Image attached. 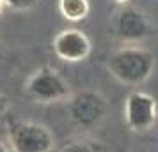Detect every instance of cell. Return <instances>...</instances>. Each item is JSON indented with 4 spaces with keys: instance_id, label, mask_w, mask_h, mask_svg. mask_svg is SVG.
I'll use <instances>...</instances> for the list:
<instances>
[{
    "instance_id": "1",
    "label": "cell",
    "mask_w": 158,
    "mask_h": 152,
    "mask_svg": "<svg viewBox=\"0 0 158 152\" xmlns=\"http://www.w3.org/2000/svg\"><path fill=\"white\" fill-rule=\"evenodd\" d=\"M107 69L124 85H140L155 71V57L149 50L139 46H124L115 50L107 60Z\"/></svg>"
},
{
    "instance_id": "2",
    "label": "cell",
    "mask_w": 158,
    "mask_h": 152,
    "mask_svg": "<svg viewBox=\"0 0 158 152\" xmlns=\"http://www.w3.org/2000/svg\"><path fill=\"white\" fill-rule=\"evenodd\" d=\"M66 103L71 124L84 131L98 127L108 111L107 99L94 90H82L78 94H71Z\"/></svg>"
},
{
    "instance_id": "3",
    "label": "cell",
    "mask_w": 158,
    "mask_h": 152,
    "mask_svg": "<svg viewBox=\"0 0 158 152\" xmlns=\"http://www.w3.org/2000/svg\"><path fill=\"white\" fill-rule=\"evenodd\" d=\"M7 140L11 152H52L55 147V136L52 131L34 120H18L11 124Z\"/></svg>"
},
{
    "instance_id": "4",
    "label": "cell",
    "mask_w": 158,
    "mask_h": 152,
    "mask_svg": "<svg viewBox=\"0 0 158 152\" xmlns=\"http://www.w3.org/2000/svg\"><path fill=\"white\" fill-rule=\"evenodd\" d=\"M25 92L36 103H60L71 97V87L55 69L41 67L25 83Z\"/></svg>"
},
{
    "instance_id": "5",
    "label": "cell",
    "mask_w": 158,
    "mask_h": 152,
    "mask_svg": "<svg viewBox=\"0 0 158 152\" xmlns=\"http://www.w3.org/2000/svg\"><path fill=\"white\" fill-rule=\"evenodd\" d=\"M158 108L155 97L140 90H133L124 101V122L128 129L144 133L156 122Z\"/></svg>"
},
{
    "instance_id": "6",
    "label": "cell",
    "mask_w": 158,
    "mask_h": 152,
    "mask_svg": "<svg viewBox=\"0 0 158 152\" xmlns=\"http://www.w3.org/2000/svg\"><path fill=\"white\" fill-rule=\"evenodd\" d=\"M53 53L64 62H82L91 53L89 37L78 29H66L53 37Z\"/></svg>"
},
{
    "instance_id": "7",
    "label": "cell",
    "mask_w": 158,
    "mask_h": 152,
    "mask_svg": "<svg viewBox=\"0 0 158 152\" xmlns=\"http://www.w3.org/2000/svg\"><path fill=\"white\" fill-rule=\"evenodd\" d=\"M146 20L140 13H137L135 9H124L119 20H117V30L124 39H139L146 34Z\"/></svg>"
},
{
    "instance_id": "8",
    "label": "cell",
    "mask_w": 158,
    "mask_h": 152,
    "mask_svg": "<svg viewBox=\"0 0 158 152\" xmlns=\"http://www.w3.org/2000/svg\"><path fill=\"white\" fill-rule=\"evenodd\" d=\"M89 0H59V13L68 21H82L89 16Z\"/></svg>"
},
{
    "instance_id": "9",
    "label": "cell",
    "mask_w": 158,
    "mask_h": 152,
    "mask_svg": "<svg viewBox=\"0 0 158 152\" xmlns=\"http://www.w3.org/2000/svg\"><path fill=\"white\" fill-rule=\"evenodd\" d=\"M60 152H96V149L93 143H89L84 138H73L66 142Z\"/></svg>"
},
{
    "instance_id": "10",
    "label": "cell",
    "mask_w": 158,
    "mask_h": 152,
    "mask_svg": "<svg viewBox=\"0 0 158 152\" xmlns=\"http://www.w3.org/2000/svg\"><path fill=\"white\" fill-rule=\"evenodd\" d=\"M4 6L13 11H29L36 6V0H2Z\"/></svg>"
},
{
    "instance_id": "11",
    "label": "cell",
    "mask_w": 158,
    "mask_h": 152,
    "mask_svg": "<svg viewBox=\"0 0 158 152\" xmlns=\"http://www.w3.org/2000/svg\"><path fill=\"white\" fill-rule=\"evenodd\" d=\"M9 108H11V101H9V97L7 95H4V94H0V120L7 115Z\"/></svg>"
},
{
    "instance_id": "12",
    "label": "cell",
    "mask_w": 158,
    "mask_h": 152,
    "mask_svg": "<svg viewBox=\"0 0 158 152\" xmlns=\"http://www.w3.org/2000/svg\"><path fill=\"white\" fill-rule=\"evenodd\" d=\"M0 152H11V149H9L6 143H2V142H0Z\"/></svg>"
},
{
    "instance_id": "13",
    "label": "cell",
    "mask_w": 158,
    "mask_h": 152,
    "mask_svg": "<svg viewBox=\"0 0 158 152\" xmlns=\"http://www.w3.org/2000/svg\"><path fill=\"white\" fill-rule=\"evenodd\" d=\"M112 2H115V4H121V6H123V4H126V2H130V0H112Z\"/></svg>"
},
{
    "instance_id": "14",
    "label": "cell",
    "mask_w": 158,
    "mask_h": 152,
    "mask_svg": "<svg viewBox=\"0 0 158 152\" xmlns=\"http://www.w3.org/2000/svg\"><path fill=\"white\" fill-rule=\"evenodd\" d=\"M2 13H4V2L0 0V16H2Z\"/></svg>"
}]
</instances>
